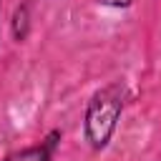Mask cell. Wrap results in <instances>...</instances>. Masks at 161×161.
Segmentation results:
<instances>
[{"label":"cell","mask_w":161,"mask_h":161,"mask_svg":"<svg viewBox=\"0 0 161 161\" xmlns=\"http://www.w3.org/2000/svg\"><path fill=\"white\" fill-rule=\"evenodd\" d=\"M123 103H126V88L118 80L98 88L91 96V101L86 106V118H83V133H86V141L91 143V148L101 151L108 146V141L116 133Z\"/></svg>","instance_id":"obj_1"},{"label":"cell","mask_w":161,"mask_h":161,"mask_svg":"<svg viewBox=\"0 0 161 161\" xmlns=\"http://www.w3.org/2000/svg\"><path fill=\"white\" fill-rule=\"evenodd\" d=\"M28 23H30V15H28V5L23 3V5H18L15 13H13V35H15L18 43L25 40V35H28Z\"/></svg>","instance_id":"obj_3"},{"label":"cell","mask_w":161,"mask_h":161,"mask_svg":"<svg viewBox=\"0 0 161 161\" xmlns=\"http://www.w3.org/2000/svg\"><path fill=\"white\" fill-rule=\"evenodd\" d=\"M101 5H108V8H128L131 0H101Z\"/></svg>","instance_id":"obj_4"},{"label":"cell","mask_w":161,"mask_h":161,"mask_svg":"<svg viewBox=\"0 0 161 161\" xmlns=\"http://www.w3.org/2000/svg\"><path fill=\"white\" fill-rule=\"evenodd\" d=\"M0 10H3V0H0Z\"/></svg>","instance_id":"obj_5"},{"label":"cell","mask_w":161,"mask_h":161,"mask_svg":"<svg viewBox=\"0 0 161 161\" xmlns=\"http://www.w3.org/2000/svg\"><path fill=\"white\" fill-rule=\"evenodd\" d=\"M53 146H55V141L48 138L40 146H30V148H23V151L10 153L5 161H53Z\"/></svg>","instance_id":"obj_2"}]
</instances>
